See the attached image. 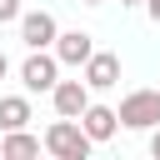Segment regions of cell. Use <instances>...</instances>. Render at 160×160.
<instances>
[{
  "instance_id": "6da1fadb",
  "label": "cell",
  "mask_w": 160,
  "mask_h": 160,
  "mask_svg": "<svg viewBox=\"0 0 160 160\" xmlns=\"http://www.w3.org/2000/svg\"><path fill=\"white\" fill-rule=\"evenodd\" d=\"M40 145H45V150H50L55 160H85L95 140H90V135L80 130V120H70V115H60V120H55V125H50V130L40 135Z\"/></svg>"
},
{
  "instance_id": "7a4b0ae2",
  "label": "cell",
  "mask_w": 160,
  "mask_h": 160,
  "mask_svg": "<svg viewBox=\"0 0 160 160\" xmlns=\"http://www.w3.org/2000/svg\"><path fill=\"white\" fill-rule=\"evenodd\" d=\"M115 115L125 130H155L160 125V90H130Z\"/></svg>"
},
{
  "instance_id": "3957f363",
  "label": "cell",
  "mask_w": 160,
  "mask_h": 160,
  "mask_svg": "<svg viewBox=\"0 0 160 160\" xmlns=\"http://www.w3.org/2000/svg\"><path fill=\"white\" fill-rule=\"evenodd\" d=\"M55 80H60V60H55V50H30L25 65H20V85H25L30 95H50Z\"/></svg>"
},
{
  "instance_id": "277c9868",
  "label": "cell",
  "mask_w": 160,
  "mask_h": 160,
  "mask_svg": "<svg viewBox=\"0 0 160 160\" xmlns=\"http://www.w3.org/2000/svg\"><path fill=\"white\" fill-rule=\"evenodd\" d=\"M20 40L30 45V50H50L55 45V35H60V25H55V15L50 10H20Z\"/></svg>"
},
{
  "instance_id": "5b68a950",
  "label": "cell",
  "mask_w": 160,
  "mask_h": 160,
  "mask_svg": "<svg viewBox=\"0 0 160 160\" xmlns=\"http://www.w3.org/2000/svg\"><path fill=\"white\" fill-rule=\"evenodd\" d=\"M85 75V85L90 90H110V85H120V55H110V50H90V60L80 65Z\"/></svg>"
},
{
  "instance_id": "8992f818",
  "label": "cell",
  "mask_w": 160,
  "mask_h": 160,
  "mask_svg": "<svg viewBox=\"0 0 160 160\" xmlns=\"http://www.w3.org/2000/svg\"><path fill=\"white\" fill-rule=\"evenodd\" d=\"M50 100H55V115L80 120V110L90 105V85H85V80H55V85H50Z\"/></svg>"
},
{
  "instance_id": "52a82bcc",
  "label": "cell",
  "mask_w": 160,
  "mask_h": 160,
  "mask_svg": "<svg viewBox=\"0 0 160 160\" xmlns=\"http://www.w3.org/2000/svg\"><path fill=\"white\" fill-rule=\"evenodd\" d=\"M50 50H55V60H60V65H85V60H90V50H95V40H90L85 30H60Z\"/></svg>"
},
{
  "instance_id": "ba28073f",
  "label": "cell",
  "mask_w": 160,
  "mask_h": 160,
  "mask_svg": "<svg viewBox=\"0 0 160 160\" xmlns=\"http://www.w3.org/2000/svg\"><path fill=\"white\" fill-rule=\"evenodd\" d=\"M80 130H85V135L100 145V140H110V135L120 130V115H115L110 105H95V100H90V105L80 110Z\"/></svg>"
},
{
  "instance_id": "9c48e42d",
  "label": "cell",
  "mask_w": 160,
  "mask_h": 160,
  "mask_svg": "<svg viewBox=\"0 0 160 160\" xmlns=\"http://www.w3.org/2000/svg\"><path fill=\"white\" fill-rule=\"evenodd\" d=\"M40 150H45L40 135H30V130H0V160H30Z\"/></svg>"
},
{
  "instance_id": "30bf717a",
  "label": "cell",
  "mask_w": 160,
  "mask_h": 160,
  "mask_svg": "<svg viewBox=\"0 0 160 160\" xmlns=\"http://www.w3.org/2000/svg\"><path fill=\"white\" fill-rule=\"evenodd\" d=\"M30 125V100L25 95H0V130H25Z\"/></svg>"
},
{
  "instance_id": "8fae6325",
  "label": "cell",
  "mask_w": 160,
  "mask_h": 160,
  "mask_svg": "<svg viewBox=\"0 0 160 160\" xmlns=\"http://www.w3.org/2000/svg\"><path fill=\"white\" fill-rule=\"evenodd\" d=\"M10 20H20V0H0V25H10Z\"/></svg>"
},
{
  "instance_id": "7c38bea8",
  "label": "cell",
  "mask_w": 160,
  "mask_h": 160,
  "mask_svg": "<svg viewBox=\"0 0 160 160\" xmlns=\"http://www.w3.org/2000/svg\"><path fill=\"white\" fill-rule=\"evenodd\" d=\"M145 10H150V20L160 25V0H145Z\"/></svg>"
},
{
  "instance_id": "4fadbf2b",
  "label": "cell",
  "mask_w": 160,
  "mask_h": 160,
  "mask_svg": "<svg viewBox=\"0 0 160 160\" xmlns=\"http://www.w3.org/2000/svg\"><path fill=\"white\" fill-rule=\"evenodd\" d=\"M150 155L160 160V125H155V135H150Z\"/></svg>"
},
{
  "instance_id": "5bb4252c",
  "label": "cell",
  "mask_w": 160,
  "mask_h": 160,
  "mask_svg": "<svg viewBox=\"0 0 160 160\" xmlns=\"http://www.w3.org/2000/svg\"><path fill=\"white\" fill-rule=\"evenodd\" d=\"M5 75H10V60H5V50H0V80H5Z\"/></svg>"
},
{
  "instance_id": "9a60e30c",
  "label": "cell",
  "mask_w": 160,
  "mask_h": 160,
  "mask_svg": "<svg viewBox=\"0 0 160 160\" xmlns=\"http://www.w3.org/2000/svg\"><path fill=\"white\" fill-rule=\"evenodd\" d=\"M120 5H145V0H120Z\"/></svg>"
},
{
  "instance_id": "2e32d148",
  "label": "cell",
  "mask_w": 160,
  "mask_h": 160,
  "mask_svg": "<svg viewBox=\"0 0 160 160\" xmlns=\"http://www.w3.org/2000/svg\"><path fill=\"white\" fill-rule=\"evenodd\" d=\"M80 5H105V0H80Z\"/></svg>"
}]
</instances>
